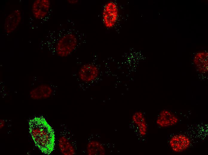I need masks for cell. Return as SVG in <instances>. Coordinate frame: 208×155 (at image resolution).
<instances>
[{"instance_id": "cell-4", "label": "cell", "mask_w": 208, "mask_h": 155, "mask_svg": "<svg viewBox=\"0 0 208 155\" xmlns=\"http://www.w3.org/2000/svg\"><path fill=\"white\" fill-rule=\"evenodd\" d=\"M100 71L95 64L86 63L81 66L78 71L77 74L79 80L85 83L93 82L98 78Z\"/></svg>"}, {"instance_id": "cell-5", "label": "cell", "mask_w": 208, "mask_h": 155, "mask_svg": "<svg viewBox=\"0 0 208 155\" xmlns=\"http://www.w3.org/2000/svg\"><path fill=\"white\" fill-rule=\"evenodd\" d=\"M169 144L173 152L180 153L186 151L189 147L191 141L187 136L178 134L172 137L170 139Z\"/></svg>"}, {"instance_id": "cell-13", "label": "cell", "mask_w": 208, "mask_h": 155, "mask_svg": "<svg viewBox=\"0 0 208 155\" xmlns=\"http://www.w3.org/2000/svg\"><path fill=\"white\" fill-rule=\"evenodd\" d=\"M87 150L89 155H103L105 154L103 145L97 141L91 142L88 145Z\"/></svg>"}, {"instance_id": "cell-14", "label": "cell", "mask_w": 208, "mask_h": 155, "mask_svg": "<svg viewBox=\"0 0 208 155\" xmlns=\"http://www.w3.org/2000/svg\"><path fill=\"white\" fill-rule=\"evenodd\" d=\"M67 1L69 4H75L79 2V1L78 0H67Z\"/></svg>"}, {"instance_id": "cell-3", "label": "cell", "mask_w": 208, "mask_h": 155, "mask_svg": "<svg viewBox=\"0 0 208 155\" xmlns=\"http://www.w3.org/2000/svg\"><path fill=\"white\" fill-rule=\"evenodd\" d=\"M102 19L106 28H112L116 25L118 19L119 10L117 4L114 1H109L105 3L102 9Z\"/></svg>"}, {"instance_id": "cell-7", "label": "cell", "mask_w": 208, "mask_h": 155, "mask_svg": "<svg viewBox=\"0 0 208 155\" xmlns=\"http://www.w3.org/2000/svg\"><path fill=\"white\" fill-rule=\"evenodd\" d=\"M51 6L49 0H36L31 7L32 13L35 18L41 20L44 18L49 12Z\"/></svg>"}, {"instance_id": "cell-6", "label": "cell", "mask_w": 208, "mask_h": 155, "mask_svg": "<svg viewBox=\"0 0 208 155\" xmlns=\"http://www.w3.org/2000/svg\"><path fill=\"white\" fill-rule=\"evenodd\" d=\"M179 122L177 116L167 109L161 110L158 114L156 120L157 125L162 128H166L176 125Z\"/></svg>"}, {"instance_id": "cell-9", "label": "cell", "mask_w": 208, "mask_h": 155, "mask_svg": "<svg viewBox=\"0 0 208 155\" xmlns=\"http://www.w3.org/2000/svg\"><path fill=\"white\" fill-rule=\"evenodd\" d=\"M51 86L47 84H41L32 89L30 92V97L33 100H39L48 99L52 94Z\"/></svg>"}, {"instance_id": "cell-15", "label": "cell", "mask_w": 208, "mask_h": 155, "mask_svg": "<svg viewBox=\"0 0 208 155\" xmlns=\"http://www.w3.org/2000/svg\"><path fill=\"white\" fill-rule=\"evenodd\" d=\"M5 123L3 120H1L0 121V128L1 129L4 127L5 125Z\"/></svg>"}, {"instance_id": "cell-11", "label": "cell", "mask_w": 208, "mask_h": 155, "mask_svg": "<svg viewBox=\"0 0 208 155\" xmlns=\"http://www.w3.org/2000/svg\"><path fill=\"white\" fill-rule=\"evenodd\" d=\"M194 64L197 70L201 73H205L207 70V54L201 52L198 53L194 58Z\"/></svg>"}, {"instance_id": "cell-2", "label": "cell", "mask_w": 208, "mask_h": 155, "mask_svg": "<svg viewBox=\"0 0 208 155\" xmlns=\"http://www.w3.org/2000/svg\"><path fill=\"white\" fill-rule=\"evenodd\" d=\"M78 44V39L75 34H66L57 41L55 46L56 53L60 57H67L74 51Z\"/></svg>"}, {"instance_id": "cell-1", "label": "cell", "mask_w": 208, "mask_h": 155, "mask_svg": "<svg viewBox=\"0 0 208 155\" xmlns=\"http://www.w3.org/2000/svg\"><path fill=\"white\" fill-rule=\"evenodd\" d=\"M29 130L35 145L42 152L50 154L53 150L55 136L53 130L45 119L36 117L30 121Z\"/></svg>"}, {"instance_id": "cell-10", "label": "cell", "mask_w": 208, "mask_h": 155, "mask_svg": "<svg viewBox=\"0 0 208 155\" xmlns=\"http://www.w3.org/2000/svg\"><path fill=\"white\" fill-rule=\"evenodd\" d=\"M131 120L139 135L141 137L146 136L148 132V127L143 113L140 111L134 112L131 116Z\"/></svg>"}, {"instance_id": "cell-8", "label": "cell", "mask_w": 208, "mask_h": 155, "mask_svg": "<svg viewBox=\"0 0 208 155\" xmlns=\"http://www.w3.org/2000/svg\"><path fill=\"white\" fill-rule=\"evenodd\" d=\"M22 14L20 10L16 9L9 13L6 17L4 28L7 34L13 32L17 28L22 20Z\"/></svg>"}, {"instance_id": "cell-12", "label": "cell", "mask_w": 208, "mask_h": 155, "mask_svg": "<svg viewBox=\"0 0 208 155\" xmlns=\"http://www.w3.org/2000/svg\"><path fill=\"white\" fill-rule=\"evenodd\" d=\"M58 145L61 153L65 155H72L74 149L68 140L65 137H61L59 140Z\"/></svg>"}]
</instances>
